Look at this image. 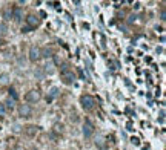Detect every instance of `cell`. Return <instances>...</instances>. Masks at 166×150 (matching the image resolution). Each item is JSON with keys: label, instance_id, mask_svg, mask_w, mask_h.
<instances>
[{"label": "cell", "instance_id": "cell-1", "mask_svg": "<svg viewBox=\"0 0 166 150\" xmlns=\"http://www.w3.org/2000/svg\"><path fill=\"white\" fill-rule=\"evenodd\" d=\"M60 75H62L63 81H65L66 84H71V83H74V81H75V74L72 72L69 64H66V63L60 67Z\"/></svg>", "mask_w": 166, "mask_h": 150}, {"label": "cell", "instance_id": "cell-2", "mask_svg": "<svg viewBox=\"0 0 166 150\" xmlns=\"http://www.w3.org/2000/svg\"><path fill=\"white\" fill-rule=\"evenodd\" d=\"M80 104H82L83 109H86V110H91V109L94 107V104H95V101H94V98L91 97V95H83V97L80 98Z\"/></svg>", "mask_w": 166, "mask_h": 150}, {"label": "cell", "instance_id": "cell-3", "mask_svg": "<svg viewBox=\"0 0 166 150\" xmlns=\"http://www.w3.org/2000/svg\"><path fill=\"white\" fill-rule=\"evenodd\" d=\"M94 133V124L89 119H85V124H83V135L86 136V138H89Z\"/></svg>", "mask_w": 166, "mask_h": 150}, {"label": "cell", "instance_id": "cell-4", "mask_svg": "<svg viewBox=\"0 0 166 150\" xmlns=\"http://www.w3.org/2000/svg\"><path fill=\"white\" fill-rule=\"evenodd\" d=\"M26 100L29 103H35V101H39L40 100V92L39 90H29L26 93Z\"/></svg>", "mask_w": 166, "mask_h": 150}, {"label": "cell", "instance_id": "cell-5", "mask_svg": "<svg viewBox=\"0 0 166 150\" xmlns=\"http://www.w3.org/2000/svg\"><path fill=\"white\" fill-rule=\"evenodd\" d=\"M39 58H40V49L37 48V46H32L29 49V60L31 61H37Z\"/></svg>", "mask_w": 166, "mask_h": 150}, {"label": "cell", "instance_id": "cell-6", "mask_svg": "<svg viewBox=\"0 0 166 150\" xmlns=\"http://www.w3.org/2000/svg\"><path fill=\"white\" fill-rule=\"evenodd\" d=\"M22 17H23V11H22V8H14V9H12V19H14L16 22H20Z\"/></svg>", "mask_w": 166, "mask_h": 150}, {"label": "cell", "instance_id": "cell-7", "mask_svg": "<svg viewBox=\"0 0 166 150\" xmlns=\"http://www.w3.org/2000/svg\"><path fill=\"white\" fill-rule=\"evenodd\" d=\"M19 112H20L22 116H29L31 115V107L28 104H22L20 109H19Z\"/></svg>", "mask_w": 166, "mask_h": 150}, {"label": "cell", "instance_id": "cell-8", "mask_svg": "<svg viewBox=\"0 0 166 150\" xmlns=\"http://www.w3.org/2000/svg\"><path fill=\"white\" fill-rule=\"evenodd\" d=\"M26 22H28V25H29V28H35V26H39V23H40V20L37 19L35 16H28Z\"/></svg>", "mask_w": 166, "mask_h": 150}, {"label": "cell", "instance_id": "cell-9", "mask_svg": "<svg viewBox=\"0 0 166 150\" xmlns=\"http://www.w3.org/2000/svg\"><path fill=\"white\" fill-rule=\"evenodd\" d=\"M57 93H59V89L57 87H53L51 89V92H49V97H48V101H53L56 97H57Z\"/></svg>", "mask_w": 166, "mask_h": 150}, {"label": "cell", "instance_id": "cell-10", "mask_svg": "<svg viewBox=\"0 0 166 150\" xmlns=\"http://www.w3.org/2000/svg\"><path fill=\"white\" fill-rule=\"evenodd\" d=\"M9 83V75L8 74H2V75H0V84H8Z\"/></svg>", "mask_w": 166, "mask_h": 150}, {"label": "cell", "instance_id": "cell-11", "mask_svg": "<svg viewBox=\"0 0 166 150\" xmlns=\"http://www.w3.org/2000/svg\"><path fill=\"white\" fill-rule=\"evenodd\" d=\"M40 57L51 58V57H53V52H51V49H45V51H43V54H40Z\"/></svg>", "mask_w": 166, "mask_h": 150}, {"label": "cell", "instance_id": "cell-12", "mask_svg": "<svg viewBox=\"0 0 166 150\" xmlns=\"http://www.w3.org/2000/svg\"><path fill=\"white\" fill-rule=\"evenodd\" d=\"M5 106H6V109L12 110V109H14V101H12V100H6V101H5Z\"/></svg>", "mask_w": 166, "mask_h": 150}, {"label": "cell", "instance_id": "cell-13", "mask_svg": "<svg viewBox=\"0 0 166 150\" xmlns=\"http://www.w3.org/2000/svg\"><path fill=\"white\" fill-rule=\"evenodd\" d=\"M3 17L6 19V20H9L11 17H12V11L8 8V9H5V12H3Z\"/></svg>", "mask_w": 166, "mask_h": 150}, {"label": "cell", "instance_id": "cell-14", "mask_svg": "<svg viewBox=\"0 0 166 150\" xmlns=\"http://www.w3.org/2000/svg\"><path fill=\"white\" fill-rule=\"evenodd\" d=\"M9 95H11V97H12V101L19 100V95H17V92H16L14 89H9Z\"/></svg>", "mask_w": 166, "mask_h": 150}, {"label": "cell", "instance_id": "cell-15", "mask_svg": "<svg viewBox=\"0 0 166 150\" xmlns=\"http://www.w3.org/2000/svg\"><path fill=\"white\" fill-rule=\"evenodd\" d=\"M6 31H8L6 25H5V23H0V35H5V34H6Z\"/></svg>", "mask_w": 166, "mask_h": 150}, {"label": "cell", "instance_id": "cell-16", "mask_svg": "<svg viewBox=\"0 0 166 150\" xmlns=\"http://www.w3.org/2000/svg\"><path fill=\"white\" fill-rule=\"evenodd\" d=\"M35 132H37V127H35V126H29V127L26 129V133H28V135H34Z\"/></svg>", "mask_w": 166, "mask_h": 150}, {"label": "cell", "instance_id": "cell-17", "mask_svg": "<svg viewBox=\"0 0 166 150\" xmlns=\"http://www.w3.org/2000/svg\"><path fill=\"white\" fill-rule=\"evenodd\" d=\"M131 143H132V144H135V146H138V144H140V140H138V138H135V136H132V138H131Z\"/></svg>", "mask_w": 166, "mask_h": 150}, {"label": "cell", "instance_id": "cell-18", "mask_svg": "<svg viewBox=\"0 0 166 150\" xmlns=\"http://www.w3.org/2000/svg\"><path fill=\"white\" fill-rule=\"evenodd\" d=\"M5 110H6L5 106H3V104H0V115H5Z\"/></svg>", "mask_w": 166, "mask_h": 150}, {"label": "cell", "instance_id": "cell-19", "mask_svg": "<svg viewBox=\"0 0 166 150\" xmlns=\"http://www.w3.org/2000/svg\"><path fill=\"white\" fill-rule=\"evenodd\" d=\"M20 129H22V127H20L19 124H14V129H12V130H14V132H20Z\"/></svg>", "mask_w": 166, "mask_h": 150}, {"label": "cell", "instance_id": "cell-20", "mask_svg": "<svg viewBox=\"0 0 166 150\" xmlns=\"http://www.w3.org/2000/svg\"><path fill=\"white\" fill-rule=\"evenodd\" d=\"M31 29H32V28H29V26H25V28H23L22 31H23V32H29Z\"/></svg>", "mask_w": 166, "mask_h": 150}, {"label": "cell", "instance_id": "cell-21", "mask_svg": "<svg viewBox=\"0 0 166 150\" xmlns=\"http://www.w3.org/2000/svg\"><path fill=\"white\" fill-rule=\"evenodd\" d=\"M135 19H137V17H135V16L132 14V16L129 17V23H132V22H135Z\"/></svg>", "mask_w": 166, "mask_h": 150}, {"label": "cell", "instance_id": "cell-22", "mask_svg": "<svg viewBox=\"0 0 166 150\" xmlns=\"http://www.w3.org/2000/svg\"><path fill=\"white\" fill-rule=\"evenodd\" d=\"M126 127H128V130H134V129H132V122H128Z\"/></svg>", "mask_w": 166, "mask_h": 150}, {"label": "cell", "instance_id": "cell-23", "mask_svg": "<svg viewBox=\"0 0 166 150\" xmlns=\"http://www.w3.org/2000/svg\"><path fill=\"white\" fill-rule=\"evenodd\" d=\"M17 150H20V149H17Z\"/></svg>", "mask_w": 166, "mask_h": 150}]
</instances>
